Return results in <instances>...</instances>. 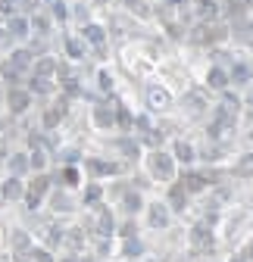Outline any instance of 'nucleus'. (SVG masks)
I'll use <instances>...</instances> for the list:
<instances>
[{
  "label": "nucleus",
  "mask_w": 253,
  "mask_h": 262,
  "mask_svg": "<svg viewBox=\"0 0 253 262\" xmlns=\"http://www.w3.org/2000/svg\"><path fill=\"white\" fill-rule=\"evenodd\" d=\"M153 172H156L159 178H172V162H169V156L156 153V156H153Z\"/></svg>",
  "instance_id": "39448f33"
},
{
  "label": "nucleus",
  "mask_w": 253,
  "mask_h": 262,
  "mask_svg": "<svg viewBox=\"0 0 253 262\" xmlns=\"http://www.w3.org/2000/svg\"><path fill=\"white\" fill-rule=\"evenodd\" d=\"M28 66H31V53H28V50H16L13 56H9V66H6V78H9V85H19Z\"/></svg>",
  "instance_id": "f03ea898"
},
{
  "label": "nucleus",
  "mask_w": 253,
  "mask_h": 262,
  "mask_svg": "<svg viewBox=\"0 0 253 262\" xmlns=\"http://www.w3.org/2000/svg\"><path fill=\"white\" fill-rule=\"evenodd\" d=\"M188 106H191V113H200V106H203L200 94H191V97H188Z\"/></svg>",
  "instance_id": "4468645a"
},
{
  "label": "nucleus",
  "mask_w": 253,
  "mask_h": 262,
  "mask_svg": "<svg viewBox=\"0 0 253 262\" xmlns=\"http://www.w3.org/2000/svg\"><path fill=\"white\" fill-rule=\"evenodd\" d=\"M3 3H6L9 9H28V6H31V0H3Z\"/></svg>",
  "instance_id": "ddd939ff"
},
{
  "label": "nucleus",
  "mask_w": 253,
  "mask_h": 262,
  "mask_svg": "<svg viewBox=\"0 0 253 262\" xmlns=\"http://www.w3.org/2000/svg\"><path fill=\"white\" fill-rule=\"evenodd\" d=\"M25 106H28V91L13 88V91H9V110H13V113H22Z\"/></svg>",
  "instance_id": "20e7f679"
},
{
  "label": "nucleus",
  "mask_w": 253,
  "mask_h": 262,
  "mask_svg": "<svg viewBox=\"0 0 253 262\" xmlns=\"http://www.w3.org/2000/svg\"><path fill=\"white\" fill-rule=\"evenodd\" d=\"M69 53H72V56H82V44H78V41H69Z\"/></svg>",
  "instance_id": "412c9836"
},
{
  "label": "nucleus",
  "mask_w": 253,
  "mask_h": 262,
  "mask_svg": "<svg viewBox=\"0 0 253 262\" xmlns=\"http://www.w3.org/2000/svg\"><path fill=\"white\" fill-rule=\"evenodd\" d=\"M150 219H153V225H166V209H163V206H156Z\"/></svg>",
  "instance_id": "2eb2a0df"
},
{
  "label": "nucleus",
  "mask_w": 253,
  "mask_h": 262,
  "mask_svg": "<svg viewBox=\"0 0 253 262\" xmlns=\"http://www.w3.org/2000/svg\"><path fill=\"white\" fill-rule=\"evenodd\" d=\"M150 106H153V110H163V106H169V94L159 91V88H153V91H150Z\"/></svg>",
  "instance_id": "6e6552de"
},
{
  "label": "nucleus",
  "mask_w": 253,
  "mask_h": 262,
  "mask_svg": "<svg viewBox=\"0 0 253 262\" xmlns=\"http://www.w3.org/2000/svg\"><path fill=\"white\" fill-rule=\"evenodd\" d=\"M210 81H213L216 88H222V85H225V81H222V72H210Z\"/></svg>",
  "instance_id": "4be33fe9"
},
{
  "label": "nucleus",
  "mask_w": 253,
  "mask_h": 262,
  "mask_svg": "<svg viewBox=\"0 0 253 262\" xmlns=\"http://www.w3.org/2000/svg\"><path fill=\"white\" fill-rule=\"evenodd\" d=\"M9 169H13L16 175L25 172V169H28V159H25V156H13V159H9Z\"/></svg>",
  "instance_id": "9b49d317"
},
{
  "label": "nucleus",
  "mask_w": 253,
  "mask_h": 262,
  "mask_svg": "<svg viewBox=\"0 0 253 262\" xmlns=\"http://www.w3.org/2000/svg\"><path fill=\"white\" fill-rule=\"evenodd\" d=\"M172 203H175V206L181 209V203H185V190H181V187H175V190H172Z\"/></svg>",
  "instance_id": "dca6fc26"
},
{
  "label": "nucleus",
  "mask_w": 253,
  "mask_h": 262,
  "mask_svg": "<svg viewBox=\"0 0 253 262\" xmlns=\"http://www.w3.org/2000/svg\"><path fill=\"white\" fill-rule=\"evenodd\" d=\"M34 28H38V31H47V19H44L41 13H34Z\"/></svg>",
  "instance_id": "a211bd4d"
},
{
  "label": "nucleus",
  "mask_w": 253,
  "mask_h": 262,
  "mask_svg": "<svg viewBox=\"0 0 253 262\" xmlns=\"http://www.w3.org/2000/svg\"><path fill=\"white\" fill-rule=\"evenodd\" d=\"M97 197H100V187H97V184H91V187H88V194H85V200H88V203H94Z\"/></svg>",
  "instance_id": "f3484780"
},
{
  "label": "nucleus",
  "mask_w": 253,
  "mask_h": 262,
  "mask_svg": "<svg viewBox=\"0 0 253 262\" xmlns=\"http://www.w3.org/2000/svg\"><path fill=\"white\" fill-rule=\"evenodd\" d=\"M13 247H16V259H19V262L28 256V237L22 234V231H16V234H13Z\"/></svg>",
  "instance_id": "423d86ee"
},
{
  "label": "nucleus",
  "mask_w": 253,
  "mask_h": 262,
  "mask_svg": "<svg viewBox=\"0 0 253 262\" xmlns=\"http://www.w3.org/2000/svg\"><path fill=\"white\" fill-rule=\"evenodd\" d=\"M34 259H38V262H50V253H47V250H34V253H31Z\"/></svg>",
  "instance_id": "6ab92c4d"
},
{
  "label": "nucleus",
  "mask_w": 253,
  "mask_h": 262,
  "mask_svg": "<svg viewBox=\"0 0 253 262\" xmlns=\"http://www.w3.org/2000/svg\"><path fill=\"white\" fill-rule=\"evenodd\" d=\"M3 197H6V200L22 197V184H19V181H6V184H3Z\"/></svg>",
  "instance_id": "1a4fd4ad"
},
{
  "label": "nucleus",
  "mask_w": 253,
  "mask_h": 262,
  "mask_svg": "<svg viewBox=\"0 0 253 262\" xmlns=\"http://www.w3.org/2000/svg\"><path fill=\"white\" fill-rule=\"evenodd\" d=\"M63 262H75V259H63Z\"/></svg>",
  "instance_id": "a878e982"
},
{
  "label": "nucleus",
  "mask_w": 253,
  "mask_h": 262,
  "mask_svg": "<svg viewBox=\"0 0 253 262\" xmlns=\"http://www.w3.org/2000/svg\"><path fill=\"white\" fill-rule=\"evenodd\" d=\"M0 41H3V31H0Z\"/></svg>",
  "instance_id": "bb28decb"
},
{
  "label": "nucleus",
  "mask_w": 253,
  "mask_h": 262,
  "mask_svg": "<svg viewBox=\"0 0 253 262\" xmlns=\"http://www.w3.org/2000/svg\"><path fill=\"white\" fill-rule=\"evenodd\" d=\"M53 206H56V209H69V200L56 194V197H53Z\"/></svg>",
  "instance_id": "aec40b11"
},
{
  "label": "nucleus",
  "mask_w": 253,
  "mask_h": 262,
  "mask_svg": "<svg viewBox=\"0 0 253 262\" xmlns=\"http://www.w3.org/2000/svg\"><path fill=\"white\" fill-rule=\"evenodd\" d=\"M63 178H66V184H75V181H78V175H75V169H66V175H63Z\"/></svg>",
  "instance_id": "b1692460"
},
{
  "label": "nucleus",
  "mask_w": 253,
  "mask_h": 262,
  "mask_svg": "<svg viewBox=\"0 0 253 262\" xmlns=\"http://www.w3.org/2000/svg\"><path fill=\"white\" fill-rule=\"evenodd\" d=\"M53 13H56V16H60V19H63V16H66V6H63V3H60V0H53Z\"/></svg>",
  "instance_id": "393cba45"
},
{
  "label": "nucleus",
  "mask_w": 253,
  "mask_h": 262,
  "mask_svg": "<svg viewBox=\"0 0 253 262\" xmlns=\"http://www.w3.org/2000/svg\"><path fill=\"white\" fill-rule=\"evenodd\" d=\"M97 122H100V125H110V122H113V116H110L107 106H97Z\"/></svg>",
  "instance_id": "f8f14e48"
},
{
  "label": "nucleus",
  "mask_w": 253,
  "mask_h": 262,
  "mask_svg": "<svg viewBox=\"0 0 253 262\" xmlns=\"http://www.w3.org/2000/svg\"><path fill=\"white\" fill-rule=\"evenodd\" d=\"M47 184H50V178H34L31 181V190H28V206H38V200H41V194L47 190Z\"/></svg>",
  "instance_id": "7ed1b4c3"
},
{
  "label": "nucleus",
  "mask_w": 253,
  "mask_h": 262,
  "mask_svg": "<svg viewBox=\"0 0 253 262\" xmlns=\"http://www.w3.org/2000/svg\"><path fill=\"white\" fill-rule=\"evenodd\" d=\"M178 156L181 159H191V147L188 144H178Z\"/></svg>",
  "instance_id": "5701e85b"
},
{
  "label": "nucleus",
  "mask_w": 253,
  "mask_h": 262,
  "mask_svg": "<svg viewBox=\"0 0 253 262\" xmlns=\"http://www.w3.org/2000/svg\"><path fill=\"white\" fill-rule=\"evenodd\" d=\"M85 38H88L91 44H97V47H100V44H103V31H100L97 25H88V28H85Z\"/></svg>",
  "instance_id": "9d476101"
},
{
  "label": "nucleus",
  "mask_w": 253,
  "mask_h": 262,
  "mask_svg": "<svg viewBox=\"0 0 253 262\" xmlns=\"http://www.w3.org/2000/svg\"><path fill=\"white\" fill-rule=\"evenodd\" d=\"M53 69H56V63H53V59H47V56L34 63V69H31V91H34V94H47V91H50Z\"/></svg>",
  "instance_id": "f257e3e1"
},
{
  "label": "nucleus",
  "mask_w": 253,
  "mask_h": 262,
  "mask_svg": "<svg viewBox=\"0 0 253 262\" xmlns=\"http://www.w3.org/2000/svg\"><path fill=\"white\" fill-rule=\"evenodd\" d=\"M9 34H13V38H25V34H28V22L13 16V19H9Z\"/></svg>",
  "instance_id": "0eeeda50"
}]
</instances>
